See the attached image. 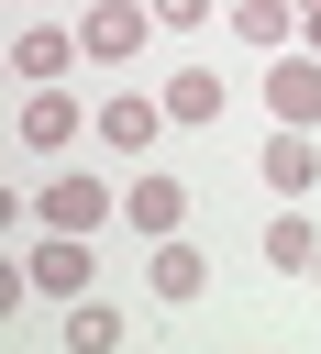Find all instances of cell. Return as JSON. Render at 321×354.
<instances>
[{
    "instance_id": "obj_1",
    "label": "cell",
    "mask_w": 321,
    "mask_h": 354,
    "mask_svg": "<svg viewBox=\"0 0 321 354\" xmlns=\"http://www.w3.org/2000/svg\"><path fill=\"white\" fill-rule=\"evenodd\" d=\"M144 33H155V0H89V11H77V55H89V66L144 55Z\"/></svg>"
},
{
    "instance_id": "obj_2",
    "label": "cell",
    "mask_w": 321,
    "mask_h": 354,
    "mask_svg": "<svg viewBox=\"0 0 321 354\" xmlns=\"http://www.w3.org/2000/svg\"><path fill=\"white\" fill-rule=\"evenodd\" d=\"M111 210H122L111 177H44V188H33V232H100Z\"/></svg>"
},
{
    "instance_id": "obj_3",
    "label": "cell",
    "mask_w": 321,
    "mask_h": 354,
    "mask_svg": "<svg viewBox=\"0 0 321 354\" xmlns=\"http://www.w3.org/2000/svg\"><path fill=\"white\" fill-rule=\"evenodd\" d=\"M22 277H33L44 299H89V277H100V232H33Z\"/></svg>"
},
{
    "instance_id": "obj_4",
    "label": "cell",
    "mask_w": 321,
    "mask_h": 354,
    "mask_svg": "<svg viewBox=\"0 0 321 354\" xmlns=\"http://www.w3.org/2000/svg\"><path fill=\"white\" fill-rule=\"evenodd\" d=\"M66 66H89V55H77V22H22V33H11V77H22V88H55Z\"/></svg>"
},
{
    "instance_id": "obj_5",
    "label": "cell",
    "mask_w": 321,
    "mask_h": 354,
    "mask_svg": "<svg viewBox=\"0 0 321 354\" xmlns=\"http://www.w3.org/2000/svg\"><path fill=\"white\" fill-rule=\"evenodd\" d=\"M255 177H266L277 199H310V188H321V144H310L299 122H277V133L255 144Z\"/></svg>"
},
{
    "instance_id": "obj_6",
    "label": "cell",
    "mask_w": 321,
    "mask_h": 354,
    "mask_svg": "<svg viewBox=\"0 0 321 354\" xmlns=\"http://www.w3.org/2000/svg\"><path fill=\"white\" fill-rule=\"evenodd\" d=\"M266 111H277V122H299V133L321 122V55H310V44L266 55Z\"/></svg>"
},
{
    "instance_id": "obj_7",
    "label": "cell",
    "mask_w": 321,
    "mask_h": 354,
    "mask_svg": "<svg viewBox=\"0 0 321 354\" xmlns=\"http://www.w3.org/2000/svg\"><path fill=\"white\" fill-rule=\"evenodd\" d=\"M89 133H100L111 155H155V133H166V100L122 88V100H100V111H89Z\"/></svg>"
},
{
    "instance_id": "obj_8",
    "label": "cell",
    "mask_w": 321,
    "mask_h": 354,
    "mask_svg": "<svg viewBox=\"0 0 321 354\" xmlns=\"http://www.w3.org/2000/svg\"><path fill=\"white\" fill-rule=\"evenodd\" d=\"M144 288H155L166 310H188V299L210 288V254H199L188 232H155V254H144Z\"/></svg>"
},
{
    "instance_id": "obj_9",
    "label": "cell",
    "mask_w": 321,
    "mask_h": 354,
    "mask_svg": "<svg viewBox=\"0 0 321 354\" xmlns=\"http://www.w3.org/2000/svg\"><path fill=\"white\" fill-rule=\"evenodd\" d=\"M77 122H89V100H77V88H33L11 133H22L33 155H66V144H77Z\"/></svg>"
},
{
    "instance_id": "obj_10",
    "label": "cell",
    "mask_w": 321,
    "mask_h": 354,
    "mask_svg": "<svg viewBox=\"0 0 321 354\" xmlns=\"http://www.w3.org/2000/svg\"><path fill=\"white\" fill-rule=\"evenodd\" d=\"M122 221L155 243V232H188V177H133L122 188Z\"/></svg>"
},
{
    "instance_id": "obj_11",
    "label": "cell",
    "mask_w": 321,
    "mask_h": 354,
    "mask_svg": "<svg viewBox=\"0 0 321 354\" xmlns=\"http://www.w3.org/2000/svg\"><path fill=\"white\" fill-rule=\"evenodd\" d=\"M155 100H166V122H188V133H199V122H221V100H232V88H221V66H177Z\"/></svg>"
},
{
    "instance_id": "obj_12",
    "label": "cell",
    "mask_w": 321,
    "mask_h": 354,
    "mask_svg": "<svg viewBox=\"0 0 321 354\" xmlns=\"http://www.w3.org/2000/svg\"><path fill=\"white\" fill-rule=\"evenodd\" d=\"M232 33H244L255 55H288V44H299V0H232Z\"/></svg>"
},
{
    "instance_id": "obj_13",
    "label": "cell",
    "mask_w": 321,
    "mask_h": 354,
    "mask_svg": "<svg viewBox=\"0 0 321 354\" xmlns=\"http://www.w3.org/2000/svg\"><path fill=\"white\" fill-rule=\"evenodd\" d=\"M122 343V310L111 299H66V354H111Z\"/></svg>"
},
{
    "instance_id": "obj_14",
    "label": "cell",
    "mask_w": 321,
    "mask_h": 354,
    "mask_svg": "<svg viewBox=\"0 0 321 354\" xmlns=\"http://www.w3.org/2000/svg\"><path fill=\"white\" fill-rule=\"evenodd\" d=\"M310 254H321V221H266V266H288V277H310Z\"/></svg>"
},
{
    "instance_id": "obj_15",
    "label": "cell",
    "mask_w": 321,
    "mask_h": 354,
    "mask_svg": "<svg viewBox=\"0 0 321 354\" xmlns=\"http://www.w3.org/2000/svg\"><path fill=\"white\" fill-rule=\"evenodd\" d=\"M221 0H155V33H188V22H210Z\"/></svg>"
},
{
    "instance_id": "obj_16",
    "label": "cell",
    "mask_w": 321,
    "mask_h": 354,
    "mask_svg": "<svg viewBox=\"0 0 321 354\" xmlns=\"http://www.w3.org/2000/svg\"><path fill=\"white\" fill-rule=\"evenodd\" d=\"M299 44H310V55H321V0H299Z\"/></svg>"
},
{
    "instance_id": "obj_17",
    "label": "cell",
    "mask_w": 321,
    "mask_h": 354,
    "mask_svg": "<svg viewBox=\"0 0 321 354\" xmlns=\"http://www.w3.org/2000/svg\"><path fill=\"white\" fill-rule=\"evenodd\" d=\"M310 277H321V254H310Z\"/></svg>"
},
{
    "instance_id": "obj_18",
    "label": "cell",
    "mask_w": 321,
    "mask_h": 354,
    "mask_svg": "<svg viewBox=\"0 0 321 354\" xmlns=\"http://www.w3.org/2000/svg\"><path fill=\"white\" fill-rule=\"evenodd\" d=\"M221 11H232V0H221Z\"/></svg>"
}]
</instances>
